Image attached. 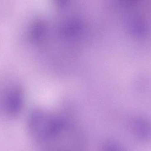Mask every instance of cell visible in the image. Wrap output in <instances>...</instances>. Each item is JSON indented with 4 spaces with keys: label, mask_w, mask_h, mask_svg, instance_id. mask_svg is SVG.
<instances>
[{
    "label": "cell",
    "mask_w": 151,
    "mask_h": 151,
    "mask_svg": "<svg viewBox=\"0 0 151 151\" xmlns=\"http://www.w3.org/2000/svg\"><path fill=\"white\" fill-rule=\"evenodd\" d=\"M24 95L18 84L12 83L0 89V111L10 117L18 115L24 106Z\"/></svg>",
    "instance_id": "cell-1"
}]
</instances>
